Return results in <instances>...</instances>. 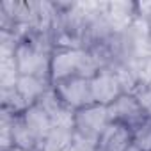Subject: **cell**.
Here are the masks:
<instances>
[{"label": "cell", "mask_w": 151, "mask_h": 151, "mask_svg": "<svg viewBox=\"0 0 151 151\" xmlns=\"http://www.w3.org/2000/svg\"><path fill=\"white\" fill-rule=\"evenodd\" d=\"M50 57L52 52L41 48L30 39L20 41V45L14 50V60L20 77L29 75V77H41L50 80Z\"/></svg>", "instance_id": "6da1fadb"}, {"label": "cell", "mask_w": 151, "mask_h": 151, "mask_svg": "<svg viewBox=\"0 0 151 151\" xmlns=\"http://www.w3.org/2000/svg\"><path fill=\"white\" fill-rule=\"evenodd\" d=\"M109 123L110 117H109V109L105 105L93 103L75 112V133L93 140L100 139V135L109 126Z\"/></svg>", "instance_id": "7a4b0ae2"}, {"label": "cell", "mask_w": 151, "mask_h": 151, "mask_svg": "<svg viewBox=\"0 0 151 151\" xmlns=\"http://www.w3.org/2000/svg\"><path fill=\"white\" fill-rule=\"evenodd\" d=\"M52 86L57 91L60 101L73 112L94 103L93 93H91V80H87V78L73 77V78H68V80H62V82H57Z\"/></svg>", "instance_id": "3957f363"}, {"label": "cell", "mask_w": 151, "mask_h": 151, "mask_svg": "<svg viewBox=\"0 0 151 151\" xmlns=\"http://www.w3.org/2000/svg\"><path fill=\"white\" fill-rule=\"evenodd\" d=\"M86 50H53L50 57V80L52 84L78 77L82 69Z\"/></svg>", "instance_id": "277c9868"}, {"label": "cell", "mask_w": 151, "mask_h": 151, "mask_svg": "<svg viewBox=\"0 0 151 151\" xmlns=\"http://www.w3.org/2000/svg\"><path fill=\"white\" fill-rule=\"evenodd\" d=\"M109 109V117L110 121L126 124L128 128L135 130L139 128L146 119H149L146 116V112L142 110L139 100L133 94H121L112 105L107 107Z\"/></svg>", "instance_id": "5b68a950"}, {"label": "cell", "mask_w": 151, "mask_h": 151, "mask_svg": "<svg viewBox=\"0 0 151 151\" xmlns=\"http://www.w3.org/2000/svg\"><path fill=\"white\" fill-rule=\"evenodd\" d=\"M91 93H93V100L98 105H112L123 93L119 80L116 77V73L109 68L101 69L96 77L91 78Z\"/></svg>", "instance_id": "8992f818"}, {"label": "cell", "mask_w": 151, "mask_h": 151, "mask_svg": "<svg viewBox=\"0 0 151 151\" xmlns=\"http://www.w3.org/2000/svg\"><path fill=\"white\" fill-rule=\"evenodd\" d=\"M135 16H137V4L133 2H105L103 20L117 34L126 32L132 27Z\"/></svg>", "instance_id": "52a82bcc"}, {"label": "cell", "mask_w": 151, "mask_h": 151, "mask_svg": "<svg viewBox=\"0 0 151 151\" xmlns=\"http://www.w3.org/2000/svg\"><path fill=\"white\" fill-rule=\"evenodd\" d=\"M132 146H133V130L116 121H110L98 139V147L103 151H128Z\"/></svg>", "instance_id": "ba28073f"}, {"label": "cell", "mask_w": 151, "mask_h": 151, "mask_svg": "<svg viewBox=\"0 0 151 151\" xmlns=\"http://www.w3.org/2000/svg\"><path fill=\"white\" fill-rule=\"evenodd\" d=\"M22 119L25 121V124L32 130V133H34L41 142H43V140L48 137V133L53 130V124H52V119H50L48 112H46L39 103L30 105V107L22 114Z\"/></svg>", "instance_id": "9c48e42d"}, {"label": "cell", "mask_w": 151, "mask_h": 151, "mask_svg": "<svg viewBox=\"0 0 151 151\" xmlns=\"http://www.w3.org/2000/svg\"><path fill=\"white\" fill-rule=\"evenodd\" d=\"M52 86L50 80L46 78H41V77H29V75H22L18 78L14 89L16 93L23 98V101L30 107V105H36L39 101V98L43 96V93Z\"/></svg>", "instance_id": "30bf717a"}, {"label": "cell", "mask_w": 151, "mask_h": 151, "mask_svg": "<svg viewBox=\"0 0 151 151\" xmlns=\"http://www.w3.org/2000/svg\"><path fill=\"white\" fill-rule=\"evenodd\" d=\"M11 139H13V147L23 149V151H39L41 149V140L25 124V121L22 119V116H14L13 117Z\"/></svg>", "instance_id": "8fae6325"}, {"label": "cell", "mask_w": 151, "mask_h": 151, "mask_svg": "<svg viewBox=\"0 0 151 151\" xmlns=\"http://www.w3.org/2000/svg\"><path fill=\"white\" fill-rule=\"evenodd\" d=\"M133 146L140 151H151V119L133 130Z\"/></svg>", "instance_id": "7c38bea8"}, {"label": "cell", "mask_w": 151, "mask_h": 151, "mask_svg": "<svg viewBox=\"0 0 151 151\" xmlns=\"http://www.w3.org/2000/svg\"><path fill=\"white\" fill-rule=\"evenodd\" d=\"M96 149H98V140L82 137L78 133H75V132H73L71 144L66 147V151H96Z\"/></svg>", "instance_id": "4fadbf2b"}, {"label": "cell", "mask_w": 151, "mask_h": 151, "mask_svg": "<svg viewBox=\"0 0 151 151\" xmlns=\"http://www.w3.org/2000/svg\"><path fill=\"white\" fill-rule=\"evenodd\" d=\"M133 96L139 100L142 110H144L146 116L151 119V86H144V84H140V87L137 89V93H135Z\"/></svg>", "instance_id": "5bb4252c"}, {"label": "cell", "mask_w": 151, "mask_h": 151, "mask_svg": "<svg viewBox=\"0 0 151 151\" xmlns=\"http://www.w3.org/2000/svg\"><path fill=\"white\" fill-rule=\"evenodd\" d=\"M137 14L146 20V23L151 30V2H139L137 4Z\"/></svg>", "instance_id": "9a60e30c"}, {"label": "cell", "mask_w": 151, "mask_h": 151, "mask_svg": "<svg viewBox=\"0 0 151 151\" xmlns=\"http://www.w3.org/2000/svg\"><path fill=\"white\" fill-rule=\"evenodd\" d=\"M146 57H151V36L146 39Z\"/></svg>", "instance_id": "2e32d148"}]
</instances>
